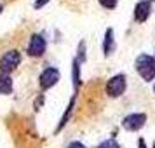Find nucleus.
<instances>
[{
  "instance_id": "obj_4",
  "label": "nucleus",
  "mask_w": 155,
  "mask_h": 148,
  "mask_svg": "<svg viewBox=\"0 0 155 148\" xmlns=\"http://www.w3.org/2000/svg\"><path fill=\"white\" fill-rule=\"evenodd\" d=\"M61 77V73L58 68L54 66H49V68H45V70L40 73V77H38V85H40V89L42 91H47L51 87H54L58 84V80Z\"/></svg>"
},
{
  "instance_id": "obj_11",
  "label": "nucleus",
  "mask_w": 155,
  "mask_h": 148,
  "mask_svg": "<svg viewBox=\"0 0 155 148\" xmlns=\"http://www.w3.org/2000/svg\"><path fill=\"white\" fill-rule=\"evenodd\" d=\"M96 148H120V145L113 138H110V140H105L103 143H99Z\"/></svg>"
},
{
  "instance_id": "obj_5",
  "label": "nucleus",
  "mask_w": 155,
  "mask_h": 148,
  "mask_svg": "<svg viewBox=\"0 0 155 148\" xmlns=\"http://www.w3.org/2000/svg\"><path fill=\"white\" fill-rule=\"evenodd\" d=\"M47 49V42H45V38L44 35L40 33H33V35L30 37V42H28V54L31 58H40L45 52Z\"/></svg>"
},
{
  "instance_id": "obj_7",
  "label": "nucleus",
  "mask_w": 155,
  "mask_h": 148,
  "mask_svg": "<svg viewBox=\"0 0 155 148\" xmlns=\"http://www.w3.org/2000/svg\"><path fill=\"white\" fill-rule=\"evenodd\" d=\"M152 12V4L150 0H141L134 5V19L138 23H145Z\"/></svg>"
},
{
  "instance_id": "obj_8",
  "label": "nucleus",
  "mask_w": 155,
  "mask_h": 148,
  "mask_svg": "<svg viewBox=\"0 0 155 148\" xmlns=\"http://www.w3.org/2000/svg\"><path fill=\"white\" fill-rule=\"evenodd\" d=\"M12 78L9 73H4V71H0V94H11L12 92Z\"/></svg>"
},
{
  "instance_id": "obj_9",
  "label": "nucleus",
  "mask_w": 155,
  "mask_h": 148,
  "mask_svg": "<svg viewBox=\"0 0 155 148\" xmlns=\"http://www.w3.org/2000/svg\"><path fill=\"white\" fill-rule=\"evenodd\" d=\"M115 49V40H113V30L108 28L105 31V42H103V52L105 56H110Z\"/></svg>"
},
{
  "instance_id": "obj_17",
  "label": "nucleus",
  "mask_w": 155,
  "mask_h": 148,
  "mask_svg": "<svg viewBox=\"0 0 155 148\" xmlns=\"http://www.w3.org/2000/svg\"><path fill=\"white\" fill-rule=\"evenodd\" d=\"M153 92H155V84H153Z\"/></svg>"
},
{
  "instance_id": "obj_16",
  "label": "nucleus",
  "mask_w": 155,
  "mask_h": 148,
  "mask_svg": "<svg viewBox=\"0 0 155 148\" xmlns=\"http://www.w3.org/2000/svg\"><path fill=\"white\" fill-rule=\"evenodd\" d=\"M2 9H4V7H2V4H0V12H2Z\"/></svg>"
},
{
  "instance_id": "obj_15",
  "label": "nucleus",
  "mask_w": 155,
  "mask_h": 148,
  "mask_svg": "<svg viewBox=\"0 0 155 148\" xmlns=\"http://www.w3.org/2000/svg\"><path fill=\"white\" fill-rule=\"evenodd\" d=\"M47 2H49V0H37L35 4H33V7H35V9H40V7H44Z\"/></svg>"
},
{
  "instance_id": "obj_19",
  "label": "nucleus",
  "mask_w": 155,
  "mask_h": 148,
  "mask_svg": "<svg viewBox=\"0 0 155 148\" xmlns=\"http://www.w3.org/2000/svg\"><path fill=\"white\" fill-rule=\"evenodd\" d=\"M153 2H155V0H153Z\"/></svg>"
},
{
  "instance_id": "obj_14",
  "label": "nucleus",
  "mask_w": 155,
  "mask_h": 148,
  "mask_svg": "<svg viewBox=\"0 0 155 148\" xmlns=\"http://www.w3.org/2000/svg\"><path fill=\"white\" fill-rule=\"evenodd\" d=\"M66 148H87V146H85L84 143H80V141H71Z\"/></svg>"
},
{
  "instance_id": "obj_3",
  "label": "nucleus",
  "mask_w": 155,
  "mask_h": 148,
  "mask_svg": "<svg viewBox=\"0 0 155 148\" xmlns=\"http://www.w3.org/2000/svg\"><path fill=\"white\" fill-rule=\"evenodd\" d=\"M21 63V54L18 49H11L7 52H4L0 58V71L4 73H11L12 70H16Z\"/></svg>"
},
{
  "instance_id": "obj_6",
  "label": "nucleus",
  "mask_w": 155,
  "mask_h": 148,
  "mask_svg": "<svg viewBox=\"0 0 155 148\" xmlns=\"http://www.w3.org/2000/svg\"><path fill=\"white\" fill-rule=\"evenodd\" d=\"M145 122H147V115L145 113H131V115L124 117L122 127L126 131H140L141 127L145 126Z\"/></svg>"
},
{
  "instance_id": "obj_1",
  "label": "nucleus",
  "mask_w": 155,
  "mask_h": 148,
  "mask_svg": "<svg viewBox=\"0 0 155 148\" xmlns=\"http://www.w3.org/2000/svg\"><path fill=\"white\" fill-rule=\"evenodd\" d=\"M134 68L145 82H152L155 78V58L150 54H140L134 61Z\"/></svg>"
},
{
  "instance_id": "obj_12",
  "label": "nucleus",
  "mask_w": 155,
  "mask_h": 148,
  "mask_svg": "<svg viewBox=\"0 0 155 148\" xmlns=\"http://www.w3.org/2000/svg\"><path fill=\"white\" fill-rule=\"evenodd\" d=\"M78 63H80V61H82V63H84L85 61V42H80L78 44Z\"/></svg>"
},
{
  "instance_id": "obj_2",
  "label": "nucleus",
  "mask_w": 155,
  "mask_h": 148,
  "mask_svg": "<svg viewBox=\"0 0 155 148\" xmlns=\"http://www.w3.org/2000/svg\"><path fill=\"white\" fill-rule=\"evenodd\" d=\"M126 87H127V77L124 73H117V75L108 78L105 89L110 98H120L126 92Z\"/></svg>"
},
{
  "instance_id": "obj_18",
  "label": "nucleus",
  "mask_w": 155,
  "mask_h": 148,
  "mask_svg": "<svg viewBox=\"0 0 155 148\" xmlns=\"http://www.w3.org/2000/svg\"><path fill=\"white\" fill-rule=\"evenodd\" d=\"M152 148H155V143H153V146H152Z\"/></svg>"
},
{
  "instance_id": "obj_13",
  "label": "nucleus",
  "mask_w": 155,
  "mask_h": 148,
  "mask_svg": "<svg viewBox=\"0 0 155 148\" xmlns=\"http://www.w3.org/2000/svg\"><path fill=\"white\" fill-rule=\"evenodd\" d=\"M105 9H115L117 7V0H98Z\"/></svg>"
},
{
  "instance_id": "obj_10",
  "label": "nucleus",
  "mask_w": 155,
  "mask_h": 148,
  "mask_svg": "<svg viewBox=\"0 0 155 148\" xmlns=\"http://www.w3.org/2000/svg\"><path fill=\"white\" fill-rule=\"evenodd\" d=\"M73 85H75V89H78V85H80V63H78V59H73Z\"/></svg>"
}]
</instances>
